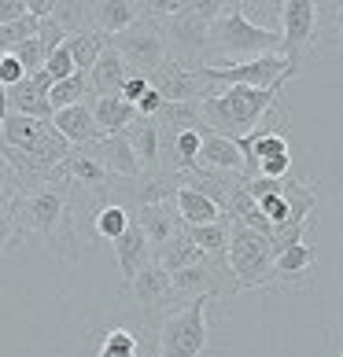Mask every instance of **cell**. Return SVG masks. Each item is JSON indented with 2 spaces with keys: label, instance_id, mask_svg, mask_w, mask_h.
Instances as JSON below:
<instances>
[{
  "label": "cell",
  "instance_id": "6da1fadb",
  "mask_svg": "<svg viewBox=\"0 0 343 357\" xmlns=\"http://www.w3.org/2000/svg\"><path fill=\"white\" fill-rule=\"evenodd\" d=\"M281 100L277 89H244L229 85L221 92H210L203 100V129L229 140H244L251 129L270 114V107Z\"/></svg>",
  "mask_w": 343,
  "mask_h": 357
},
{
  "label": "cell",
  "instance_id": "7a4b0ae2",
  "mask_svg": "<svg viewBox=\"0 0 343 357\" xmlns=\"http://www.w3.org/2000/svg\"><path fill=\"white\" fill-rule=\"evenodd\" d=\"M270 52H281V33H270V30L251 26L240 11V0H233V4H226V11L210 22L203 67H221L226 56L233 63V56L258 59V56H270Z\"/></svg>",
  "mask_w": 343,
  "mask_h": 357
},
{
  "label": "cell",
  "instance_id": "3957f363",
  "mask_svg": "<svg viewBox=\"0 0 343 357\" xmlns=\"http://www.w3.org/2000/svg\"><path fill=\"white\" fill-rule=\"evenodd\" d=\"M221 11H226V0H184L177 15L159 19L163 33H166L170 59H177L181 67H192V70L203 67L210 22H214Z\"/></svg>",
  "mask_w": 343,
  "mask_h": 357
},
{
  "label": "cell",
  "instance_id": "277c9868",
  "mask_svg": "<svg viewBox=\"0 0 343 357\" xmlns=\"http://www.w3.org/2000/svg\"><path fill=\"white\" fill-rule=\"evenodd\" d=\"M108 45L118 52V56L126 59V67L140 74V77H155V70L163 67V63L170 59V48H166V33H163V22L148 15V8H144V19L133 22L129 30L108 37Z\"/></svg>",
  "mask_w": 343,
  "mask_h": 357
},
{
  "label": "cell",
  "instance_id": "5b68a950",
  "mask_svg": "<svg viewBox=\"0 0 343 357\" xmlns=\"http://www.w3.org/2000/svg\"><path fill=\"white\" fill-rule=\"evenodd\" d=\"M229 269L240 291L273 284V247L266 236L251 232L240 221H229Z\"/></svg>",
  "mask_w": 343,
  "mask_h": 357
},
{
  "label": "cell",
  "instance_id": "8992f818",
  "mask_svg": "<svg viewBox=\"0 0 343 357\" xmlns=\"http://www.w3.org/2000/svg\"><path fill=\"white\" fill-rule=\"evenodd\" d=\"M207 306L210 298H196L170 313L155 332V357H200L207 350Z\"/></svg>",
  "mask_w": 343,
  "mask_h": 357
},
{
  "label": "cell",
  "instance_id": "52a82bcc",
  "mask_svg": "<svg viewBox=\"0 0 343 357\" xmlns=\"http://www.w3.org/2000/svg\"><path fill=\"white\" fill-rule=\"evenodd\" d=\"M196 70H200V77L210 89L244 85V89H277L281 92L295 77L281 52H270V56H258V59H240V63H221V67H196Z\"/></svg>",
  "mask_w": 343,
  "mask_h": 357
},
{
  "label": "cell",
  "instance_id": "ba28073f",
  "mask_svg": "<svg viewBox=\"0 0 343 357\" xmlns=\"http://www.w3.org/2000/svg\"><path fill=\"white\" fill-rule=\"evenodd\" d=\"M318 4L310 0H284V22H281V56L288 59L292 74L302 70V56L318 41Z\"/></svg>",
  "mask_w": 343,
  "mask_h": 357
},
{
  "label": "cell",
  "instance_id": "9c48e42d",
  "mask_svg": "<svg viewBox=\"0 0 343 357\" xmlns=\"http://www.w3.org/2000/svg\"><path fill=\"white\" fill-rule=\"evenodd\" d=\"M129 295H133V306H137V313L140 317H148V321H166L170 313V306L177 302V291H174V280H170V273L159 266V261H152L148 269H140L137 273V280L126 287Z\"/></svg>",
  "mask_w": 343,
  "mask_h": 357
},
{
  "label": "cell",
  "instance_id": "30bf717a",
  "mask_svg": "<svg viewBox=\"0 0 343 357\" xmlns=\"http://www.w3.org/2000/svg\"><path fill=\"white\" fill-rule=\"evenodd\" d=\"M152 89L159 92V96L166 103H203L210 92H218V89H210L200 70H192V67H181L177 59H166L159 70H155L152 77Z\"/></svg>",
  "mask_w": 343,
  "mask_h": 357
},
{
  "label": "cell",
  "instance_id": "8fae6325",
  "mask_svg": "<svg viewBox=\"0 0 343 357\" xmlns=\"http://www.w3.org/2000/svg\"><path fill=\"white\" fill-rule=\"evenodd\" d=\"M137 225L144 229V236H148V243L155 250V258L163 255V250L177 240V236L189 229V225L181 221V214L174 210V203H152V206H140L137 210Z\"/></svg>",
  "mask_w": 343,
  "mask_h": 357
},
{
  "label": "cell",
  "instance_id": "7c38bea8",
  "mask_svg": "<svg viewBox=\"0 0 343 357\" xmlns=\"http://www.w3.org/2000/svg\"><path fill=\"white\" fill-rule=\"evenodd\" d=\"M52 77L45 70L30 74L26 82H19L15 89H8V111L11 114H26V118H45V122H52V103H48V92H52Z\"/></svg>",
  "mask_w": 343,
  "mask_h": 357
},
{
  "label": "cell",
  "instance_id": "4fadbf2b",
  "mask_svg": "<svg viewBox=\"0 0 343 357\" xmlns=\"http://www.w3.org/2000/svg\"><path fill=\"white\" fill-rule=\"evenodd\" d=\"M115 258H118V273H122V284H126V287L137 280L140 269H148L152 261H155V250H152V243H148V236H144V229L137 225V218H133V225H129V229L115 240Z\"/></svg>",
  "mask_w": 343,
  "mask_h": 357
},
{
  "label": "cell",
  "instance_id": "5bb4252c",
  "mask_svg": "<svg viewBox=\"0 0 343 357\" xmlns=\"http://www.w3.org/2000/svg\"><path fill=\"white\" fill-rule=\"evenodd\" d=\"M52 126L59 129V137L71 144V148H89V144H96L103 133H100V126H96V118H92V107H89V100L85 103H78V107H63L52 114Z\"/></svg>",
  "mask_w": 343,
  "mask_h": 357
},
{
  "label": "cell",
  "instance_id": "9a60e30c",
  "mask_svg": "<svg viewBox=\"0 0 343 357\" xmlns=\"http://www.w3.org/2000/svg\"><path fill=\"white\" fill-rule=\"evenodd\" d=\"M89 148L96 151V158L108 166V174L118 177V181H137L144 174L140 162H137V155H133V148H129V140H126V133L100 137L96 144H89Z\"/></svg>",
  "mask_w": 343,
  "mask_h": 357
},
{
  "label": "cell",
  "instance_id": "2e32d148",
  "mask_svg": "<svg viewBox=\"0 0 343 357\" xmlns=\"http://www.w3.org/2000/svg\"><path fill=\"white\" fill-rule=\"evenodd\" d=\"M196 169H210V174H244L240 144L203 129V148H200V166Z\"/></svg>",
  "mask_w": 343,
  "mask_h": 357
},
{
  "label": "cell",
  "instance_id": "e0dca14e",
  "mask_svg": "<svg viewBox=\"0 0 343 357\" xmlns=\"http://www.w3.org/2000/svg\"><path fill=\"white\" fill-rule=\"evenodd\" d=\"M129 77H133V70H129L126 59L108 45V52L96 59V67L89 70V89H92V96H122Z\"/></svg>",
  "mask_w": 343,
  "mask_h": 357
},
{
  "label": "cell",
  "instance_id": "ac0fdd59",
  "mask_svg": "<svg viewBox=\"0 0 343 357\" xmlns=\"http://www.w3.org/2000/svg\"><path fill=\"white\" fill-rule=\"evenodd\" d=\"M140 19H144L140 0H100V4H92V26H96L103 37L122 33Z\"/></svg>",
  "mask_w": 343,
  "mask_h": 357
},
{
  "label": "cell",
  "instance_id": "d6986e66",
  "mask_svg": "<svg viewBox=\"0 0 343 357\" xmlns=\"http://www.w3.org/2000/svg\"><path fill=\"white\" fill-rule=\"evenodd\" d=\"M318 266V250H314V243H295L288 247L284 255L273 258V284H284V287H299L302 280L310 276V269Z\"/></svg>",
  "mask_w": 343,
  "mask_h": 357
},
{
  "label": "cell",
  "instance_id": "ffe728a7",
  "mask_svg": "<svg viewBox=\"0 0 343 357\" xmlns=\"http://www.w3.org/2000/svg\"><path fill=\"white\" fill-rule=\"evenodd\" d=\"M89 107H92V118H96V126H100L103 137L126 133V129L140 118L133 103H126L122 96H92Z\"/></svg>",
  "mask_w": 343,
  "mask_h": 357
},
{
  "label": "cell",
  "instance_id": "44dd1931",
  "mask_svg": "<svg viewBox=\"0 0 343 357\" xmlns=\"http://www.w3.org/2000/svg\"><path fill=\"white\" fill-rule=\"evenodd\" d=\"M126 140H129V148H133L144 174H159L163 158H159V126H155V118H137V122L126 129Z\"/></svg>",
  "mask_w": 343,
  "mask_h": 357
},
{
  "label": "cell",
  "instance_id": "7402d4cb",
  "mask_svg": "<svg viewBox=\"0 0 343 357\" xmlns=\"http://www.w3.org/2000/svg\"><path fill=\"white\" fill-rule=\"evenodd\" d=\"M174 210L181 214V221L189 229H200V225H218L226 221V214L218 210V203H210L203 192H196L192 184H181L177 195H174Z\"/></svg>",
  "mask_w": 343,
  "mask_h": 357
},
{
  "label": "cell",
  "instance_id": "603a6c76",
  "mask_svg": "<svg viewBox=\"0 0 343 357\" xmlns=\"http://www.w3.org/2000/svg\"><path fill=\"white\" fill-rule=\"evenodd\" d=\"M67 52H71L78 74H89L92 67H96V59L103 56V52H108V37H103L100 30L74 33V37H67Z\"/></svg>",
  "mask_w": 343,
  "mask_h": 357
},
{
  "label": "cell",
  "instance_id": "cb8c5ba5",
  "mask_svg": "<svg viewBox=\"0 0 343 357\" xmlns=\"http://www.w3.org/2000/svg\"><path fill=\"white\" fill-rule=\"evenodd\" d=\"M163 133H189V129H203V103H166L155 118Z\"/></svg>",
  "mask_w": 343,
  "mask_h": 357
},
{
  "label": "cell",
  "instance_id": "d4e9b609",
  "mask_svg": "<svg viewBox=\"0 0 343 357\" xmlns=\"http://www.w3.org/2000/svg\"><path fill=\"white\" fill-rule=\"evenodd\" d=\"M155 261H159V266H163V269H166L170 276H174V273H181V269H189V266H203V261H207V255H203V250H200V247L192 243V236H189V229H184V232H181L177 240L170 243V247L163 250V255L155 258Z\"/></svg>",
  "mask_w": 343,
  "mask_h": 357
},
{
  "label": "cell",
  "instance_id": "484cf974",
  "mask_svg": "<svg viewBox=\"0 0 343 357\" xmlns=\"http://www.w3.org/2000/svg\"><path fill=\"white\" fill-rule=\"evenodd\" d=\"M52 22H56L67 37L85 33V30H96V26H92V4H74V0H63V4H56V11H52Z\"/></svg>",
  "mask_w": 343,
  "mask_h": 357
},
{
  "label": "cell",
  "instance_id": "4316f807",
  "mask_svg": "<svg viewBox=\"0 0 343 357\" xmlns=\"http://www.w3.org/2000/svg\"><path fill=\"white\" fill-rule=\"evenodd\" d=\"M240 11H244V19L251 26H258V30L281 33L284 4H277V0H240Z\"/></svg>",
  "mask_w": 343,
  "mask_h": 357
},
{
  "label": "cell",
  "instance_id": "83f0119b",
  "mask_svg": "<svg viewBox=\"0 0 343 357\" xmlns=\"http://www.w3.org/2000/svg\"><path fill=\"white\" fill-rule=\"evenodd\" d=\"M89 96H92L89 74H74V77H67V82L52 85L48 103H52V111H63V107H78V103H85Z\"/></svg>",
  "mask_w": 343,
  "mask_h": 357
},
{
  "label": "cell",
  "instance_id": "f1b7e54d",
  "mask_svg": "<svg viewBox=\"0 0 343 357\" xmlns=\"http://www.w3.org/2000/svg\"><path fill=\"white\" fill-rule=\"evenodd\" d=\"M129 225H133V214H129L126 206H118V203H108V206H100L96 210V221H92V229H96V240H118Z\"/></svg>",
  "mask_w": 343,
  "mask_h": 357
},
{
  "label": "cell",
  "instance_id": "f546056e",
  "mask_svg": "<svg viewBox=\"0 0 343 357\" xmlns=\"http://www.w3.org/2000/svg\"><path fill=\"white\" fill-rule=\"evenodd\" d=\"M96 357H140V342L129 328H108L96 347Z\"/></svg>",
  "mask_w": 343,
  "mask_h": 357
},
{
  "label": "cell",
  "instance_id": "4dcf8cb0",
  "mask_svg": "<svg viewBox=\"0 0 343 357\" xmlns=\"http://www.w3.org/2000/svg\"><path fill=\"white\" fill-rule=\"evenodd\" d=\"M11 56H15L26 74H37V70H45V63H48V52L41 45V37H30V41H22L19 48H11Z\"/></svg>",
  "mask_w": 343,
  "mask_h": 357
},
{
  "label": "cell",
  "instance_id": "1f68e13d",
  "mask_svg": "<svg viewBox=\"0 0 343 357\" xmlns=\"http://www.w3.org/2000/svg\"><path fill=\"white\" fill-rule=\"evenodd\" d=\"M45 74L52 77V82H67V77H74L78 74V67H74V59H71V52H67V45H63L59 52H52L48 56V63H45Z\"/></svg>",
  "mask_w": 343,
  "mask_h": 357
},
{
  "label": "cell",
  "instance_id": "d6a6232c",
  "mask_svg": "<svg viewBox=\"0 0 343 357\" xmlns=\"http://www.w3.org/2000/svg\"><path fill=\"white\" fill-rule=\"evenodd\" d=\"M22 195V184H19V177L11 174V166L0 158V210H8L11 203H15Z\"/></svg>",
  "mask_w": 343,
  "mask_h": 357
},
{
  "label": "cell",
  "instance_id": "836d02e7",
  "mask_svg": "<svg viewBox=\"0 0 343 357\" xmlns=\"http://www.w3.org/2000/svg\"><path fill=\"white\" fill-rule=\"evenodd\" d=\"M22 236H26V232L19 229V221H15V214H11V206L0 210V255H4V250H11V247H19Z\"/></svg>",
  "mask_w": 343,
  "mask_h": 357
},
{
  "label": "cell",
  "instance_id": "e575fe53",
  "mask_svg": "<svg viewBox=\"0 0 343 357\" xmlns=\"http://www.w3.org/2000/svg\"><path fill=\"white\" fill-rule=\"evenodd\" d=\"M26 77H30V74H26L22 63L11 56V52H4V56H0V85H4V89H15L19 82H26Z\"/></svg>",
  "mask_w": 343,
  "mask_h": 357
},
{
  "label": "cell",
  "instance_id": "d590c367",
  "mask_svg": "<svg viewBox=\"0 0 343 357\" xmlns=\"http://www.w3.org/2000/svg\"><path fill=\"white\" fill-rule=\"evenodd\" d=\"M148 89H152V82H148V77L133 74V77L126 82V89H122V100H126V103H133V107H137V103L144 100V92H148Z\"/></svg>",
  "mask_w": 343,
  "mask_h": 357
},
{
  "label": "cell",
  "instance_id": "8d00e7d4",
  "mask_svg": "<svg viewBox=\"0 0 343 357\" xmlns=\"http://www.w3.org/2000/svg\"><path fill=\"white\" fill-rule=\"evenodd\" d=\"M163 107H166V100H163L155 89H148V92H144V100L137 103V114H140V118H159Z\"/></svg>",
  "mask_w": 343,
  "mask_h": 357
},
{
  "label": "cell",
  "instance_id": "74e56055",
  "mask_svg": "<svg viewBox=\"0 0 343 357\" xmlns=\"http://www.w3.org/2000/svg\"><path fill=\"white\" fill-rule=\"evenodd\" d=\"M26 15V0H0V26L15 22Z\"/></svg>",
  "mask_w": 343,
  "mask_h": 357
},
{
  "label": "cell",
  "instance_id": "f35d334b",
  "mask_svg": "<svg viewBox=\"0 0 343 357\" xmlns=\"http://www.w3.org/2000/svg\"><path fill=\"white\" fill-rule=\"evenodd\" d=\"M11 111H8V89L0 85V126H4V118H8Z\"/></svg>",
  "mask_w": 343,
  "mask_h": 357
},
{
  "label": "cell",
  "instance_id": "ab89813d",
  "mask_svg": "<svg viewBox=\"0 0 343 357\" xmlns=\"http://www.w3.org/2000/svg\"><path fill=\"white\" fill-rule=\"evenodd\" d=\"M336 357H343V354H336Z\"/></svg>",
  "mask_w": 343,
  "mask_h": 357
}]
</instances>
